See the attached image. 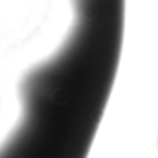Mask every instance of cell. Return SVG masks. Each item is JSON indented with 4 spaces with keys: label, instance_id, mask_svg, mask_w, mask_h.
Masks as SVG:
<instances>
[{
    "label": "cell",
    "instance_id": "cell-1",
    "mask_svg": "<svg viewBox=\"0 0 158 158\" xmlns=\"http://www.w3.org/2000/svg\"><path fill=\"white\" fill-rule=\"evenodd\" d=\"M114 68L92 52L66 46L22 88V112L0 158H86Z\"/></svg>",
    "mask_w": 158,
    "mask_h": 158
}]
</instances>
